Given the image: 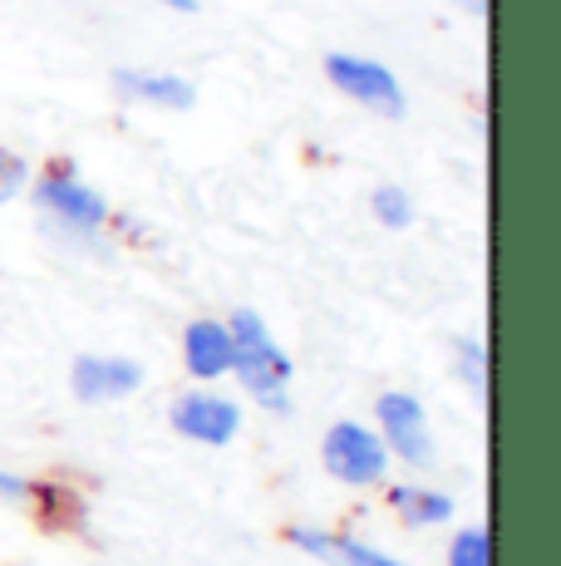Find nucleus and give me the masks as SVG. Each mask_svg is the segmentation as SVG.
<instances>
[{
  "label": "nucleus",
  "instance_id": "nucleus-1",
  "mask_svg": "<svg viewBox=\"0 0 561 566\" xmlns=\"http://www.w3.org/2000/svg\"><path fill=\"white\" fill-rule=\"evenodd\" d=\"M226 331H232V345H236L232 375L246 385V395L272 413H290V360L272 340L266 321L256 311H236L226 321Z\"/></svg>",
  "mask_w": 561,
  "mask_h": 566
},
{
  "label": "nucleus",
  "instance_id": "nucleus-2",
  "mask_svg": "<svg viewBox=\"0 0 561 566\" xmlns=\"http://www.w3.org/2000/svg\"><path fill=\"white\" fill-rule=\"evenodd\" d=\"M320 463H326V473L340 478V483L374 488L384 473H390V449H384V439L374 429L345 419L326 433V443H320Z\"/></svg>",
  "mask_w": 561,
  "mask_h": 566
},
{
  "label": "nucleus",
  "instance_id": "nucleus-3",
  "mask_svg": "<svg viewBox=\"0 0 561 566\" xmlns=\"http://www.w3.org/2000/svg\"><path fill=\"white\" fill-rule=\"evenodd\" d=\"M326 80L336 84L350 104L370 108L380 118H404V90H399L394 70L364 54H326Z\"/></svg>",
  "mask_w": 561,
  "mask_h": 566
},
{
  "label": "nucleus",
  "instance_id": "nucleus-4",
  "mask_svg": "<svg viewBox=\"0 0 561 566\" xmlns=\"http://www.w3.org/2000/svg\"><path fill=\"white\" fill-rule=\"evenodd\" d=\"M374 419H380V439L390 449V459L434 468V433H428V413L414 395H380Z\"/></svg>",
  "mask_w": 561,
  "mask_h": 566
},
{
  "label": "nucleus",
  "instance_id": "nucleus-5",
  "mask_svg": "<svg viewBox=\"0 0 561 566\" xmlns=\"http://www.w3.org/2000/svg\"><path fill=\"white\" fill-rule=\"evenodd\" d=\"M35 202L45 207L50 217H55L60 227H70V232H99L104 222H109V202L99 198V192L89 188V182L70 178V172H45V178L35 182Z\"/></svg>",
  "mask_w": 561,
  "mask_h": 566
},
{
  "label": "nucleus",
  "instance_id": "nucleus-6",
  "mask_svg": "<svg viewBox=\"0 0 561 566\" xmlns=\"http://www.w3.org/2000/svg\"><path fill=\"white\" fill-rule=\"evenodd\" d=\"M172 429L192 443L222 449V443H232L236 429H242V409H236L232 399L212 395V389H192V395H182L178 405H172Z\"/></svg>",
  "mask_w": 561,
  "mask_h": 566
},
{
  "label": "nucleus",
  "instance_id": "nucleus-7",
  "mask_svg": "<svg viewBox=\"0 0 561 566\" xmlns=\"http://www.w3.org/2000/svg\"><path fill=\"white\" fill-rule=\"evenodd\" d=\"M70 385L74 399H84V405H114V399H128L144 385V365L114 360V355H80L70 369Z\"/></svg>",
  "mask_w": 561,
  "mask_h": 566
},
{
  "label": "nucleus",
  "instance_id": "nucleus-8",
  "mask_svg": "<svg viewBox=\"0 0 561 566\" xmlns=\"http://www.w3.org/2000/svg\"><path fill=\"white\" fill-rule=\"evenodd\" d=\"M232 360H236V345H232V331H226V321H192L188 331H182V365H188L192 379H222L232 375Z\"/></svg>",
  "mask_w": 561,
  "mask_h": 566
},
{
  "label": "nucleus",
  "instance_id": "nucleus-9",
  "mask_svg": "<svg viewBox=\"0 0 561 566\" xmlns=\"http://www.w3.org/2000/svg\"><path fill=\"white\" fill-rule=\"evenodd\" d=\"M114 90L124 94V99H134V104L172 108V114H182V108L198 104V90H192V80H182V74H168V70H114Z\"/></svg>",
  "mask_w": 561,
  "mask_h": 566
},
{
  "label": "nucleus",
  "instance_id": "nucleus-10",
  "mask_svg": "<svg viewBox=\"0 0 561 566\" xmlns=\"http://www.w3.org/2000/svg\"><path fill=\"white\" fill-rule=\"evenodd\" d=\"M290 542H296L300 552H310V557L330 562V566H404V562L384 557V552L364 547V542L340 537V532H320V527H290Z\"/></svg>",
  "mask_w": 561,
  "mask_h": 566
},
{
  "label": "nucleus",
  "instance_id": "nucleus-11",
  "mask_svg": "<svg viewBox=\"0 0 561 566\" xmlns=\"http://www.w3.org/2000/svg\"><path fill=\"white\" fill-rule=\"evenodd\" d=\"M394 513L409 522V527H438V522L453 517V497L428 493V488H394L390 493Z\"/></svg>",
  "mask_w": 561,
  "mask_h": 566
},
{
  "label": "nucleus",
  "instance_id": "nucleus-12",
  "mask_svg": "<svg viewBox=\"0 0 561 566\" xmlns=\"http://www.w3.org/2000/svg\"><path fill=\"white\" fill-rule=\"evenodd\" d=\"M370 212L380 227H390V232H404L409 222H414V202H409L404 188H394V182H384V188H374L370 198Z\"/></svg>",
  "mask_w": 561,
  "mask_h": 566
},
{
  "label": "nucleus",
  "instance_id": "nucleus-13",
  "mask_svg": "<svg viewBox=\"0 0 561 566\" xmlns=\"http://www.w3.org/2000/svg\"><path fill=\"white\" fill-rule=\"evenodd\" d=\"M448 566H493V537L483 527H463L448 547Z\"/></svg>",
  "mask_w": 561,
  "mask_h": 566
},
{
  "label": "nucleus",
  "instance_id": "nucleus-14",
  "mask_svg": "<svg viewBox=\"0 0 561 566\" xmlns=\"http://www.w3.org/2000/svg\"><path fill=\"white\" fill-rule=\"evenodd\" d=\"M458 369H463V385L473 389V395H488V355H483L478 340H463L458 345Z\"/></svg>",
  "mask_w": 561,
  "mask_h": 566
},
{
  "label": "nucleus",
  "instance_id": "nucleus-15",
  "mask_svg": "<svg viewBox=\"0 0 561 566\" xmlns=\"http://www.w3.org/2000/svg\"><path fill=\"white\" fill-rule=\"evenodd\" d=\"M20 188H25V163L0 148V202H10Z\"/></svg>",
  "mask_w": 561,
  "mask_h": 566
},
{
  "label": "nucleus",
  "instance_id": "nucleus-16",
  "mask_svg": "<svg viewBox=\"0 0 561 566\" xmlns=\"http://www.w3.org/2000/svg\"><path fill=\"white\" fill-rule=\"evenodd\" d=\"M0 497H30V483L15 473H0Z\"/></svg>",
  "mask_w": 561,
  "mask_h": 566
},
{
  "label": "nucleus",
  "instance_id": "nucleus-17",
  "mask_svg": "<svg viewBox=\"0 0 561 566\" xmlns=\"http://www.w3.org/2000/svg\"><path fill=\"white\" fill-rule=\"evenodd\" d=\"M158 6H168V10H182V15H192V10H198V0H158Z\"/></svg>",
  "mask_w": 561,
  "mask_h": 566
},
{
  "label": "nucleus",
  "instance_id": "nucleus-18",
  "mask_svg": "<svg viewBox=\"0 0 561 566\" xmlns=\"http://www.w3.org/2000/svg\"><path fill=\"white\" fill-rule=\"evenodd\" d=\"M463 10H468V15H488V0H458Z\"/></svg>",
  "mask_w": 561,
  "mask_h": 566
}]
</instances>
